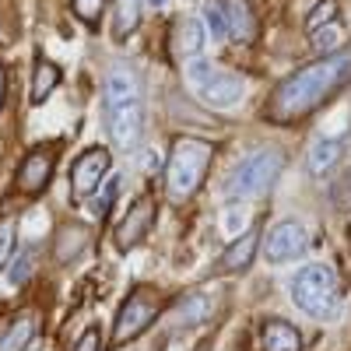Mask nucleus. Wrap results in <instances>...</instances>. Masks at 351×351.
<instances>
[{
	"label": "nucleus",
	"instance_id": "1",
	"mask_svg": "<svg viewBox=\"0 0 351 351\" xmlns=\"http://www.w3.org/2000/svg\"><path fill=\"white\" fill-rule=\"evenodd\" d=\"M351 77V49H334L327 56H319L316 64L288 74L271 99V120L288 123V120H302L313 109L324 106L337 88Z\"/></svg>",
	"mask_w": 351,
	"mask_h": 351
},
{
	"label": "nucleus",
	"instance_id": "2",
	"mask_svg": "<svg viewBox=\"0 0 351 351\" xmlns=\"http://www.w3.org/2000/svg\"><path fill=\"white\" fill-rule=\"evenodd\" d=\"M215 158V144L204 141V137H176L172 141V152H169V165H165V190L172 200H190L204 176L211 169Z\"/></svg>",
	"mask_w": 351,
	"mask_h": 351
},
{
	"label": "nucleus",
	"instance_id": "3",
	"mask_svg": "<svg viewBox=\"0 0 351 351\" xmlns=\"http://www.w3.org/2000/svg\"><path fill=\"white\" fill-rule=\"evenodd\" d=\"M285 169V155L278 148H253L246 158H239L236 165L228 169L225 176V197L228 200H253V197H263Z\"/></svg>",
	"mask_w": 351,
	"mask_h": 351
},
{
	"label": "nucleus",
	"instance_id": "4",
	"mask_svg": "<svg viewBox=\"0 0 351 351\" xmlns=\"http://www.w3.org/2000/svg\"><path fill=\"white\" fill-rule=\"evenodd\" d=\"M337 299H341V278L334 267L313 263V267H306L291 278V302L313 319L330 316L337 309Z\"/></svg>",
	"mask_w": 351,
	"mask_h": 351
},
{
	"label": "nucleus",
	"instance_id": "5",
	"mask_svg": "<svg viewBox=\"0 0 351 351\" xmlns=\"http://www.w3.org/2000/svg\"><path fill=\"white\" fill-rule=\"evenodd\" d=\"M186 77H190V84L200 92V99L208 102V106H215V109L236 106L239 95H243V77H239V74L218 71V67H211L208 60H197V56H193V64L186 67Z\"/></svg>",
	"mask_w": 351,
	"mask_h": 351
},
{
	"label": "nucleus",
	"instance_id": "6",
	"mask_svg": "<svg viewBox=\"0 0 351 351\" xmlns=\"http://www.w3.org/2000/svg\"><path fill=\"white\" fill-rule=\"evenodd\" d=\"M158 316V299L152 288H134L127 302L120 306V313H116V327H112V341L116 344H127L134 337H141L144 330L152 327V319Z\"/></svg>",
	"mask_w": 351,
	"mask_h": 351
},
{
	"label": "nucleus",
	"instance_id": "7",
	"mask_svg": "<svg viewBox=\"0 0 351 351\" xmlns=\"http://www.w3.org/2000/svg\"><path fill=\"white\" fill-rule=\"evenodd\" d=\"M106 109V127L116 148L134 152L144 134V99H127V102H102Z\"/></svg>",
	"mask_w": 351,
	"mask_h": 351
},
{
	"label": "nucleus",
	"instance_id": "8",
	"mask_svg": "<svg viewBox=\"0 0 351 351\" xmlns=\"http://www.w3.org/2000/svg\"><path fill=\"white\" fill-rule=\"evenodd\" d=\"M109 169H112V158H109L106 148H88L74 162V169H71V193H74V200H88V197H92L102 186V176Z\"/></svg>",
	"mask_w": 351,
	"mask_h": 351
},
{
	"label": "nucleus",
	"instance_id": "9",
	"mask_svg": "<svg viewBox=\"0 0 351 351\" xmlns=\"http://www.w3.org/2000/svg\"><path fill=\"white\" fill-rule=\"evenodd\" d=\"M309 250V236L299 221H278L267 232V243H263V256L267 263H288V260H299Z\"/></svg>",
	"mask_w": 351,
	"mask_h": 351
},
{
	"label": "nucleus",
	"instance_id": "10",
	"mask_svg": "<svg viewBox=\"0 0 351 351\" xmlns=\"http://www.w3.org/2000/svg\"><path fill=\"white\" fill-rule=\"evenodd\" d=\"M152 225H155V197L144 193V197H137V200L130 204L127 218L116 225V246H120V250L137 246V243L152 232Z\"/></svg>",
	"mask_w": 351,
	"mask_h": 351
},
{
	"label": "nucleus",
	"instance_id": "11",
	"mask_svg": "<svg viewBox=\"0 0 351 351\" xmlns=\"http://www.w3.org/2000/svg\"><path fill=\"white\" fill-rule=\"evenodd\" d=\"M221 11H225V25H228V36L236 43H253L256 39V14L250 0H218Z\"/></svg>",
	"mask_w": 351,
	"mask_h": 351
},
{
	"label": "nucleus",
	"instance_id": "12",
	"mask_svg": "<svg viewBox=\"0 0 351 351\" xmlns=\"http://www.w3.org/2000/svg\"><path fill=\"white\" fill-rule=\"evenodd\" d=\"M49 176H53V158L46 148H36V152H28L21 169H18V186L25 193H39L46 183H49Z\"/></svg>",
	"mask_w": 351,
	"mask_h": 351
},
{
	"label": "nucleus",
	"instance_id": "13",
	"mask_svg": "<svg viewBox=\"0 0 351 351\" xmlns=\"http://www.w3.org/2000/svg\"><path fill=\"white\" fill-rule=\"evenodd\" d=\"M256 239H260V232H256V228L243 232L239 239H232V243H228V250L221 253V263H218V267H221V271H228V274L246 271L250 263H253V253H256Z\"/></svg>",
	"mask_w": 351,
	"mask_h": 351
},
{
	"label": "nucleus",
	"instance_id": "14",
	"mask_svg": "<svg viewBox=\"0 0 351 351\" xmlns=\"http://www.w3.org/2000/svg\"><path fill=\"white\" fill-rule=\"evenodd\" d=\"M260 341H263V351H302V334L288 319H267Z\"/></svg>",
	"mask_w": 351,
	"mask_h": 351
},
{
	"label": "nucleus",
	"instance_id": "15",
	"mask_svg": "<svg viewBox=\"0 0 351 351\" xmlns=\"http://www.w3.org/2000/svg\"><path fill=\"white\" fill-rule=\"evenodd\" d=\"M36 330H39L36 313H21V316H14L11 324H8V330L0 334V351H25L28 344H32Z\"/></svg>",
	"mask_w": 351,
	"mask_h": 351
},
{
	"label": "nucleus",
	"instance_id": "16",
	"mask_svg": "<svg viewBox=\"0 0 351 351\" xmlns=\"http://www.w3.org/2000/svg\"><path fill=\"white\" fill-rule=\"evenodd\" d=\"M341 155H344V141H341V137L316 141L313 148H309V162H306L309 176H327V172L341 162Z\"/></svg>",
	"mask_w": 351,
	"mask_h": 351
},
{
	"label": "nucleus",
	"instance_id": "17",
	"mask_svg": "<svg viewBox=\"0 0 351 351\" xmlns=\"http://www.w3.org/2000/svg\"><path fill=\"white\" fill-rule=\"evenodd\" d=\"M200 49H204V21L183 18L180 25H176V53L193 60V56H200Z\"/></svg>",
	"mask_w": 351,
	"mask_h": 351
},
{
	"label": "nucleus",
	"instance_id": "18",
	"mask_svg": "<svg viewBox=\"0 0 351 351\" xmlns=\"http://www.w3.org/2000/svg\"><path fill=\"white\" fill-rule=\"evenodd\" d=\"M84 246H88V228L84 225H64L60 236H56V260L71 263L84 253Z\"/></svg>",
	"mask_w": 351,
	"mask_h": 351
},
{
	"label": "nucleus",
	"instance_id": "19",
	"mask_svg": "<svg viewBox=\"0 0 351 351\" xmlns=\"http://www.w3.org/2000/svg\"><path fill=\"white\" fill-rule=\"evenodd\" d=\"M141 8H144V0H116V8H112V36L116 39H127L130 32H137Z\"/></svg>",
	"mask_w": 351,
	"mask_h": 351
},
{
	"label": "nucleus",
	"instance_id": "20",
	"mask_svg": "<svg viewBox=\"0 0 351 351\" xmlns=\"http://www.w3.org/2000/svg\"><path fill=\"white\" fill-rule=\"evenodd\" d=\"M56 84H60V67L49 64V60H39V64H36V74H32V102L43 106V102L53 95Z\"/></svg>",
	"mask_w": 351,
	"mask_h": 351
},
{
	"label": "nucleus",
	"instance_id": "21",
	"mask_svg": "<svg viewBox=\"0 0 351 351\" xmlns=\"http://www.w3.org/2000/svg\"><path fill=\"white\" fill-rule=\"evenodd\" d=\"M211 299L208 295H183L180 299V316H183V324L186 327H197V324H204V319L211 316Z\"/></svg>",
	"mask_w": 351,
	"mask_h": 351
},
{
	"label": "nucleus",
	"instance_id": "22",
	"mask_svg": "<svg viewBox=\"0 0 351 351\" xmlns=\"http://www.w3.org/2000/svg\"><path fill=\"white\" fill-rule=\"evenodd\" d=\"M334 21H337V0H319L313 8V14L306 18V32H316V28L334 25Z\"/></svg>",
	"mask_w": 351,
	"mask_h": 351
},
{
	"label": "nucleus",
	"instance_id": "23",
	"mask_svg": "<svg viewBox=\"0 0 351 351\" xmlns=\"http://www.w3.org/2000/svg\"><path fill=\"white\" fill-rule=\"evenodd\" d=\"M204 32H208L211 39H225V36H228L225 11H221V4H218V0H215V4H208V8H204Z\"/></svg>",
	"mask_w": 351,
	"mask_h": 351
},
{
	"label": "nucleus",
	"instance_id": "24",
	"mask_svg": "<svg viewBox=\"0 0 351 351\" xmlns=\"http://www.w3.org/2000/svg\"><path fill=\"white\" fill-rule=\"evenodd\" d=\"M120 190H123V176H112V180L102 186V193L95 197V215L99 218H106L109 215V208L116 204V197H120Z\"/></svg>",
	"mask_w": 351,
	"mask_h": 351
},
{
	"label": "nucleus",
	"instance_id": "25",
	"mask_svg": "<svg viewBox=\"0 0 351 351\" xmlns=\"http://www.w3.org/2000/svg\"><path fill=\"white\" fill-rule=\"evenodd\" d=\"M309 39H313V46L319 53H334L337 43H341V28H337V21L334 25H324V28H316V32H309Z\"/></svg>",
	"mask_w": 351,
	"mask_h": 351
},
{
	"label": "nucleus",
	"instance_id": "26",
	"mask_svg": "<svg viewBox=\"0 0 351 351\" xmlns=\"http://www.w3.org/2000/svg\"><path fill=\"white\" fill-rule=\"evenodd\" d=\"M32 260H36L32 250H21L18 253V260L11 263V285H25L28 278H32Z\"/></svg>",
	"mask_w": 351,
	"mask_h": 351
},
{
	"label": "nucleus",
	"instance_id": "27",
	"mask_svg": "<svg viewBox=\"0 0 351 351\" xmlns=\"http://www.w3.org/2000/svg\"><path fill=\"white\" fill-rule=\"evenodd\" d=\"M102 8H106V0H74V14L84 25H95L99 14H102Z\"/></svg>",
	"mask_w": 351,
	"mask_h": 351
},
{
	"label": "nucleus",
	"instance_id": "28",
	"mask_svg": "<svg viewBox=\"0 0 351 351\" xmlns=\"http://www.w3.org/2000/svg\"><path fill=\"white\" fill-rule=\"evenodd\" d=\"M11 253H14V221H4L0 225V267L11 260Z\"/></svg>",
	"mask_w": 351,
	"mask_h": 351
},
{
	"label": "nucleus",
	"instance_id": "29",
	"mask_svg": "<svg viewBox=\"0 0 351 351\" xmlns=\"http://www.w3.org/2000/svg\"><path fill=\"white\" fill-rule=\"evenodd\" d=\"M74 351H102V334H99V327H88V330L81 334V341L74 344Z\"/></svg>",
	"mask_w": 351,
	"mask_h": 351
},
{
	"label": "nucleus",
	"instance_id": "30",
	"mask_svg": "<svg viewBox=\"0 0 351 351\" xmlns=\"http://www.w3.org/2000/svg\"><path fill=\"white\" fill-rule=\"evenodd\" d=\"M144 4H148V8H152V11H162V8H165V4H169V0H144Z\"/></svg>",
	"mask_w": 351,
	"mask_h": 351
},
{
	"label": "nucleus",
	"instance_id": "31",
	"mask_svg": "<svg viewBox=\"0 0 351 351\" xmlns=\"http://www.w3.org/2000/svg\"><path fill=\"white\" fill-rule=\"evenodd\" d=\"M0 106H4V67H0Z\"/></svg>",
	"mask_w": 351,
	"mask_h": 351
}]
</instances>
